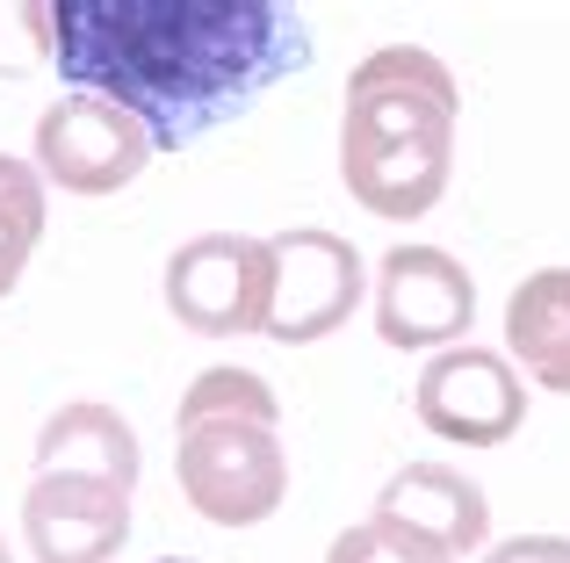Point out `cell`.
Segmentation results:
<instances>
[{"label":"cell","instance_id":"cell-4","mask_svg":"<svg viewBox=\"0 0 570 563\" xmlns=\"http://www.w3.org/2000/svg\"><path fill=\"white\" fill-rule=\"evenodd\" d=\"M159 296L195 339H253L267 318V239L253 231H195L167 254Z\"/></svg>","mask_w":570,"mask_h":563},{"label":"cell","instance_id":"cell-15","mask_svg":"<svg viewBox=\"0 0 570 563\" xmlns=\"http://www.w3.org/2000/svg\"><path fill=\"white\" fill-rule=\"evenodd\" d=\"M203 419H253V426H275V419H282V397L267 391V376H253V368H203V376L188 383L174 426H203Z\"/></svg>","mask_w":570,"mask_h":563},{"label":"cell","instance_id":"cell-11","mask_svg":"<svg viewBox=\"0 0 570 563\" xmlns=\"http://www.w3.org/2000/svg\"><path fill=\"white\" fill-rule=\"evenodd\" d=\"M376 521L412 527L419 542H433L441 556L462 563L491 542V498L455 463H404V470H390V484L376 492Z\"/></svg>","mask_w":570,"mask_h":563},{"label":"cell","instance_id":"cell-12","mask_svg":"<svg viewBox=\"0 0 570 563\" xmlns=\"http://www.w3.org/2000/svg\"><path fill=\"white\" fill-rule=\"evenodd\" d=\"M37 470H72V477H109L124 492H138V434L124 426V412L101 397H72L37 426Z\"/></svg>","mask_w":570,"mask_h":563},{"label":"cell","instance_id":"cell-3","mask_svg":"<svg viewBox=\"0 0 570 563\" xmlns=\"http://www.w3.org/2000/svg\"><path fill=\"white\" fill-rule=\"evenodd\" d=\"M368 296V260L354 254V239L318 225H289L267 239V318L261 339L275 347H311L333 339L354 318V304Z\"/></svg>","mask_w":570,"mask_h":563},{"label":"cell","instance_id":"cell-20","mask_svg":"<svg viewBox=\"0 0 570 563\" xmlns=\"http://www.w3.org/2000/svg\"><path fill=\"white\" fill-rule=\"evenodd\" d=\"M0 563H14V556H8V542H0Z\"/></svg>","mask_w":570,"mask_h":563},{"label":"cell","instance_id":"cell-5","mask_svg":"<svg viewBox=\"0 0 570 563\" xmlns=\"http://www.w3.org/2000/svg\"><path fill=\"white\" fill-rule=\"evenodd\" d=\"M412 412L448 448H505L528 426V383H520V368L499 347L455 339V347H441L419 368Z\"/></svg>","mask_w":570,"mask_h":563},{"label":"cell","instance_id":"cell-6","mask_svg":"<svg viewBox=\"0 0 570 563\" xmlns=\"http://www.w3.org/2000/svg\"><path fill=\"white\" fill-rule=\"evenodd\" d=\"M368 296L383 347L397 354H441L476 325V282L448 246H390L368 275Z\"/></svg>","mask_w":570,"mask_h":563},{"label":"cell","instance_id":"cell-8","mask_svg":"<svg viewBox=\"0 0 570 563\" xmlns=\"http://www.w3.org/2000/svg\"><path fill=\"white\" fill-rule=\"evenodd\" d=\"M455 174V124H412V130H354L340 124V181L383 225H412L448 196Z\"/></svg>","mask_w":570,"mask_h":563},{"label":"cell","instance_id":"cell-1","mask_svg":"<svg viewBox=\"0 0 570 563\" xmlns=\"http://www.w3.org/2000/svg\"><path fill=\"white\" fill-rule=\"evenodd\" d=\"M51 66L138 116L153 152H181L304 72L311 29L282 0H51Z\"/></svg>","mask_w":570,"mask_h":563},{"label":"cell","instance_id":"cell-16","mask_svg":"<svg viewBox=\"0 0 570 563\" xmlns=\"http://www.w3.org/2000/svg\"><path fill=\"white\" fill-rule=\"evenodd\" d=\"M325 563H455V556H441L433 542H419L412 527H390V521H354V527H340L333 535V550H325Z\"/></svg>","mask_w":570,"mask_h":563},{"label":"cell","instance_id":"cell-10","mask_svg":"<svg viewBox=\"0 0 570 563\" xmlns=\"http://www.w3.org/2000/svg\"><path fill=\"white\" fill-rule=\"evenodd\" d=\"M462 116V87L419 43H383L347 72V116L354 130H412V124H455Z\"/></svg>","mask_w":570,"mask_h":563},{"label":"cell","instance_id":"cell-19","mask_svg":"<svg viewBox=\"0 0 570 563\" xmlns=\"http://www.w3.org/2000/svg\"><path fill=\"white\" fill-rule=\"evenodd\" d=\"M159 563H195V556H159Z\"/></svg>","mask_w":570,"mask_h":563},{"label":"cell","instance_id":"cell-7","mask_svg":"<svg viewBox=\"0 0 570 563\" xmlns=\"http://www.w3.org/2000/svg\"><path fill=\"white\" fill-rule=\"evenodd\" d=\"M29 167L43 188H66V196H116L145 174L153 138H145L138 116H124L101 95H66L58 109L37 116V145H29Z\"/></svg>","mask_w":570,"mask_h":563},{"label":"cell","instance_id":"cell-13","mask_svg":"<svg viewBox=\"0 0 570 563\" xmlns=\"http://www.w3.org/2000/svg\"><path fill=\"white\" fill-rule=\"evenodd\" d=\"M505 362L570 397V268H542L505 296Z\"/></svg>","mask_w":570,"mask_h":563},{"label":"cell","instance_id":"cell-18","mask_svg":"<svg viewBox=\"0 0 570 563\" xmlns=\"http://www.w3.org/2000/svg\"><path fill=\"white\" fill-rule=\"evenodd\" d=\"M484 563H570V535H513L484 550Z\"/></svg>","mask_w":570,"mask_h":563},{"label":"cell","instance_id":"cell-17","mask_svg":"<svg viewBox=\"0 0 570 563\" xmlns=\"http://www.w3.org/2000/svg\"><path fill=\"white\" fill-rule=\"evenodd\" d=\"M51 66V0H14L0 8V80Z\"/></svg>","mask_w":570,"mask_h":563},{"label":"cell","instance_id":"cell-2","mask_svg":"<svg viewBox=\"0 0 570 563\" xmlns=\"http://www.w3.org/2000/svg\"><path fill=\"white\" fill-rule=\"evenodd\" d=\"M174 477L209 527H261L289 498V455H282L275 426L203 419L174 426Z\"/></svg>","mask_w":570,"mask_h":563},{"label":"cell","instance_id":"cell-9","mask_svg":"<svg viewBox=\"0 0 570 563\" xmlns=\"http://www.w3.org/2000/svg\"><path fill=\"white\" fill-rule=\"evenodd\" d=\"M22 542L37 563H116L130 542V492L109 477L37 470L22 492Z\"/></svg>","mask_w":570,"mask_h":563},{"label":"cell","instance_id":"cell-14","mask_svg":"<svg viewBox=\"0 0 570 563\" xmlns=\"http://www.w3.org/2000/svg\"><path fill=\"white\" fill-rule=\"evenodd\" d=\"M37 239H43V181L29 159L0 152V296L22 282Z\"/></svg>","mask_w":570,"mask_h":563}]
</instances>
